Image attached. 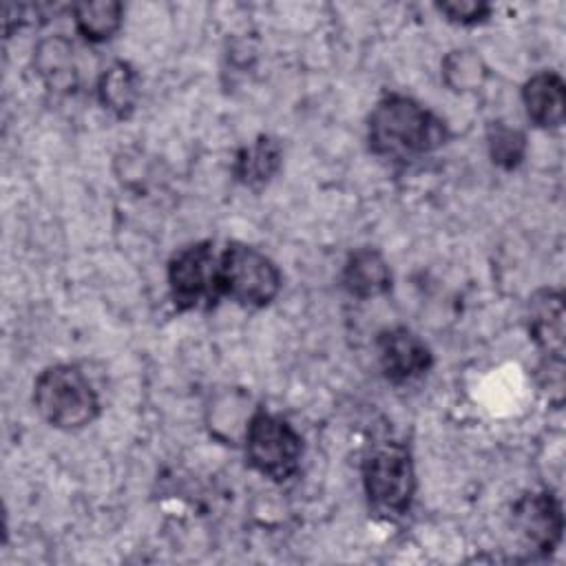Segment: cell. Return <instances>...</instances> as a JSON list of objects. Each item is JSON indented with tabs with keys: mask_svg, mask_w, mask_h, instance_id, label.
<instances>
[{
	"mask_svg": "<svg viewBox=\"0 0 566 566\" xmlns=\"http://www.w3.org/2000/svg\"><path fill=\"white\" fill-rule=\"evenodd\" d=\"M221 290L243 307H265L281 290L276 263L245 243H228L221 250Z\"/></svg>",
	"mask_w": 566,
	"mask_h": 566,
	"instance_id": "cell-6",
	"label": "cell"
},
{
	"mask_svg": "<svg viewBox=\"0 0 566 566\" xmlns=\"http://www.w3.org/2000/svg\"><path fill=\"white\" fill-rule=\"evenodd\" d=\"M33 405L42 420L62 431H80L99 416V398L91 380L71 363H57L38 374Z\"/></svg>",
	"mask_w": 566,
	"mask_h": 566,
	"instance_id": "cell-2",
	"label": "cell"
},
{
	"mask_svg": "<svg viewBox=\"0 0 566 566\" xmlns=\"http://www.w3.org/2000/svg\"><path fill=\"white\" fill-rule=\"evenodd\" d=\"M440 75H442V82L453 93H471L484 84L489 69L484 60L478 55V51L453 49L442 57Z\"/></svg>",
	"mask_w": 566,
	"mask_h": 566,
	"instance_id": "cell-16",
	"label": "cell"
},
{
	"mask_svg": "<svg viewBox=\"0 0 566 566\" xmlns=\"http://www.w3.org/2000/svg\"><path fill=\"white\" fill-rule=\"evenodd\" d=\"M537 371H539L542 389H548V400L553 405H562V400H564V358L544 356Z\"/></svg>",
	"mask_w": 566,
	"mask_h": 566,
	"instance_id": "cell-19",
	"label": "cell"
},
{
	"mask_svg": "<svg viewBox=\"0 0 566 566\" xmlns=\"http://www.w3.org/2000/svg\"><path fill=\"white\" fill-rule=\"evenodd\" d=\"M486 150L497 168L515 170L526 157V135L506 122H491L486 126Z\"/></svg>",
	"mask_w": 566,
	"mask_h": 566,
	"instance_id": "cell-17",
	"label": "cell"
},
{
	"mask_svg": "<svg viewBox=\"0 0 566 566\" xmlns=\"http://www.w3.org/2000/svg\"><path fill=\"white\" fill-rule=\"evenodd\" d=\"M449 137L442 117L413 97L389 93L367 117V142L374 155L389 161H411L438 150Z\"/></svg>",
	"mask_w": 566,
	"mask_h": 566,
	"instance_id": "cell-1",
	"label": "cell"
},
{
	"mask_svg": "<svg viewBox=\"0 0 566 566\" xmlns=\"http://www.w3.org/2000/svg\"><path fill=\"white\" fill-rule=\"evenodd\" d=\"M436 9L453 24H462V27H475L482 24L493 7L489 2L482 0H449V2H438Z\"/></svg>",
	"mask_w": 566,
	"mask_h": 566,
	"instance_id": "cell-18",
	"label": "cell"
},
{
	"mask_svg": "<svg viewBox=\"0 0 566 566\" xmlns=\"http://www.w3.org/2000/svg\"><path fill=\"white\" fill-rule=\"evenodd\" d=\"M376 349L380 369L394 385L411 382L424 376L433 365L429 345L407 327L382 329L376 338Z\"/></svg>",
	"mask_w": 566,
	"mask_h": 566,
	"instance_id": "cell-7",
	"label": "cell"
},
{
	"mask_svg": "<svg viewBox=\"0 0 566 566\" xmlns=\"http://www.w3.org/2000/svg\"><path fill=\"white\" fill-rule=\"evenodd\" d=\"M168 290L179 312L210 310L223 296L221 252L212 241H197L172 254L168 261Z\"/></svg>",
	"mask_w": 566,
	"mask_h": 566,
	"instance_id": "cell-4",
	"label": "cell"
},
{
	"mask_svg": "<svg viewBox=\"0 0 566 566\" xmlns=\"http://www.w3.org/2000/svg\"><path fill=\"white\" fill-rule=\"evenodd\" d=\"M564 294L559 290H537L526 303V329L544 356L564 358Z\"/></svg>",
	"mask_w": 566,
	"mask_h": 566,
	"instance_id": "cell-9",
	"label": "cell"
},
{
	"mask_svg": "<svg viewBox=\"0 0 566 566\" xmlns=\"http://www.w3.org/2000/svg\"><path fill=\"white\" fill-rule=\"evenodd\" d=\"M243 442L250 467L274 482L290 480L301 467L303 438L276 413L254 411L245 422Z\"/></svg>",
	"mask_w": 566,
	"mask_h": 566,
	"instance_id": "cell-3",
	"label": "cell"
},
{
	"mask_svg": "<svg viewBox=\"0 0 566 566\" xmlns=\"http://www.w3.org/2000/svg\"><path fill=\"white\" fill-rule=\"evenodd\" d=\"M97 99L117 119L130 117L139 99V75L135 66L115 60L97 80Z\"/></svg>",
	"mask_w": 566,
	"mask_h": 566,
	"instance_id": "cell-14",
	"label": "cell"
},
{
	"mask_svg": "<svg viewBox=\"0 0 566 566\" xmlns=\"http://www.w3.org/2000/svg\"><path fill=\"white\" fill-rule=\"evenodd\" d=\"M281 164H283L281 142L270 135H259L252 144L241 146L237 150L232 175L241 186L250 190H261L274 179V175L281 170Z\"/></svg>",
	"mask_w": 566,
	"mask_h": 566,
	"instance_id": "cell-13",
	"label": "cell"
},
{
	"mask_svg": "<svg viewBox=\"0 0 566 566\" xmlns=\"http://www.w3.org/2000/svg\"><path fill=\"white\" fill-rule=\"evenodd\" d=\"M391 270L385 256L374 248L354 250L340 272V283L347 294L367 301L391 290Z\"/></svg>",
	"mask_w": 566,
	"mask_h": 566,
	"instance_id": "cell-12",
	"label": "cell"
},
{
	"mask_svg": "<svg viewBox=\"0 0 566 566\" xmlns=\"http://www.w3.org/2000/svg\"><path fill=\"white\" fill-rule=\"evenodd\" d=\"M522 104L537 128H559L566 113V86L559 73L542 71L522 86Z\"/></svg>",
	"mask_w": 566,
	"mask_h": 566,
	"instance_id": "cell-10",
	"label": "cell"
},
{
	"mask_svg": "<svg viewBox=\"0 0 566 566\" xmlns=\"http://www.w3.org/2000/svg\"><path fill=\"white\" fill-rule=\"evenodd\" d=\"M363 486L374 509L402 515L416 495V469L405 444L385 442L363 460Z\"/></svg>",
	"mask_w": 566,
	"mask_h": 566,
	"instance_id": "cell-5",
	"label": "cell"
},
{
	"mask_svg": "<svg viewBox=\"0 0 566 566\" xmlns=\"http://www.w3.org/2000/svg\"><path fill=\"white\" fill-rule=\"evenodd\" d=\"M71 13L75 31L93 44L111 40L124 22V4L115 0L77 2L71 7Z\"/></svg>",
	"mask_w": 566,
	"mask_h": 566,
	"instance_id": "cell-15",
	"label": "cell"
},
{
	"mask_svg": "<svg viewBox=\"0 0 566 566\" xmlns=\"http://www.w3.org/2000/svg\"><path fill=\"white\" fill-rule=\"evenodd\" d=\"M33 69L51 93L66 95L77 88V62L73 44L60 33L42 38L35 44Z\"/></svg>",
	"mask_w": 566,
	"mask_h": 566,
	"instance_id": "cell-11",
	"label": "cell"
},
{
	"mask_svg": "<svg viewBox=\"0 0 566 566\" xmlns=\"http://www.w3.org/2000/svg\"><path fill=\"white\" fill-rule=\"evenodd\" d=\"M513 524L526 546L539 555H548L562 539V504L551 491L526 493L513 506Z\"/></svg>",
	"mask_w": 566,
	"mask_h": 566,
	"instance_id": "cell-8",
	"label": "cell"
}]
</instances>
